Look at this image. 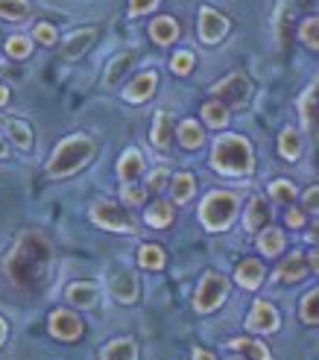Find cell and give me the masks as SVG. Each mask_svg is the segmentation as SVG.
<instances>
[{
    "label": "cell",
    "mask_w": 319,
    "mask_h": 360,
    "mask_svg": "<svg viewBox=\"0 0 319 360\" xmlns=\"http://www.w3.org/2000/svg\"><path fill=\"white\" fill-rule=\"evenodd\" d=\"M47 266H50V243L41 235H35V231L21 235V240L15 243V249L6 258V273L21 290H35L44 281Z\"/></svg>",
    "instance_id": "obj_1"
},
{
    "label": "cell",
    "mask_w": 319,
    "mask_h": 360,
    "mask_svg": "<svg viewBox=\"0 0 319 360\" xmlns=\"http://www.w3.org/2000/svg\"><path fill=\"white\" fill-rule=\"evenodd\" d=\"M211 167L223 176H249L255 167V155L243 135H223L211 150Z\"/></svg>",
    "instance_id": "obj_2"
},
{
    "label": "cell",
    "mask_w": 319,
    "mask_h": 360,
    "mask_svg": "<svg viewBox=\"0 0 319 360\" xmlns=\"http://www.w3.org/2000/svg\"><path fill=\"white\" fill-rule=\"evenodd\" d=\"M94 153H97V147H94L91 138L74 135V138L62 141L59 147H56V153H53L50 165H47V173H50L53 179L70 176V173H77L82 165H88V158H94Z\"/></svg>",
    "instance_id": "obj_3"
},
{
    "label": "cell",
    "mask_w": 319,
    "mask_h": 360,
    "mask_svg": "<svg viewBox=\"0 0 319 360\" xmlns=\"http://www.w3.org/2000/svg\"><path fill=\"white\" fill-rule=\"evenodd\" d=\"M237 217V196L228 191H211L200 202V220L208 231H226Z\"/></svg>",
    "instance_id": "obj_4"
},
{
    "label": "cell",
    "mask_w": 319,
    "mask_h": 360,
    "mask_svg": "<svg viewBox=\"0 0 319 360\" xmlns=\"http://www.w3.org/2000/svg\"><path fill=\"white\" fill-rule=\"evenodd\" d=\"M228 296V278L220 276V273H208L200 287H197V296H193V308H197L200 314H211L217 311L220 304L226 302Z\"/></svg>",
    "instance_id": "obj_5"
},
{
    "label": "cell",
    "mask_w": 319,
    "mask_h": 360,
    "mask_svg": "<svg viewBox=\"0 0 319 360\" xmlns=\"http://www.w3.org/2000/svg\"><path fill=\"white\" fill-rule=\"evenodd\" d=\"M91 220L103 229H109V231H132L135 229V220L129 217V214L120 205L109 202V200H100V202L91 205Z\"/></svg>",
    "instance_id": "obj_6"
},
{
    "label": "cell",
    "mask_w": 319,
    "mask_h": 360,
    "mask_svg": "<svg viewBox=\"0 0 319 360\" xmlns=\"http://www.w3.org/2000/svg\"><path fill=\"white\" fill-rule=\"evenodd\" d=\"M211 94H214L217 100H223L226 105L228 103H232V105H243L246 100H249L252 88H249V79H246L243 74H232V77L220 79L214 88H211Z\"/></svg>",
    "instance_id": "obj_7"
},
{
    "label": "cell",
    "mask_w": 319,
    "mask_h": 360,
    "mask_svg": "<svg viewBox=\"0 0 319 360\" xmlns=\"http://www.w3.org/2000/svg\"><path fill=\"white\" fill-rule=\"evenodd\" d=\"M278 326H281L278 311L273 308L270 302H263V299L255 302L249 316H246V328H249L252 334H273V331H278Z\"/></svg>",
    "instance_id": "obj_8"
},
{
    "label": "cell",
    "mask_w": 319,
    "mask_h": 360,
    "mask_svg": "<svg viewBox=\"0 0 319 360\" xmlns=\"http://www.w3.org/2000/svg\"><path fill=\"white\" fill-rule=\"evenodd\" d=\"M226 32H228V18L211 6H202L200 9V39L205 44H217V41H223Z\"/></svg>",
    "instance_id": "obj_9"
},
{
    "label": "cell",
    "mask_w": 319,
    "mask_h": 360,
    "mask_svg": "<svg viewBox=\"0 0 319 360\" xmlns=\"http://www.w3.org/2000/svg\"><path fill=\"white\" fill-rule=\"evenodd\" d=\"M50 334L56 340H79L82 337V322L70 311H53L50 314Z\"/></svg>",
    "instance_id": "obj_10"
},
{
    "label": "cell",
    "mask_w": 319,
    "mask_h": 360,
    "mask_svg": "<svg viewBox=\"0 0 319 360\" xmlns=\"http://www.w3.org/2000/svg\"><path fill=\"white\" fill-rule=\"evenodd\" d=\"M65 299H67V304H74V308H79V311H91L100 302V290L91 281H74L65 290Z\"/></svg>",
    "instance_id": "obj_11"
},
{
    "label": "cell",
    "mask_w": 319,
    "mask_h": 360,
    "mask_svg": "<svg viewBox=\"0 0 319 360\" xmlns=\"http://www.w3.org/2000/svg\"><path fill=\"white\" fill-rule=\"evenodd\" d=\"M155 85H158V74H155V70H144V74H138V77L126 85L123 97H126L129 103H147V100L155 94Z\"/></svg>",
    "instance_id": "obj_12"
},
{
    "label": "cell",
    "mask_w": 319,
    "mask_h": 360,
    "mask_svg": "<svg viewBox=\"0 0 319 360\" xmlns=\"http://www.w3.org/2000/svg\"><path fill=\"white\" fill-rule=\"evenodd\" d=\"M263 276H267V273H263V264L255 261V258L240 261L237 269H235V281L240 287H246V290H255V287H261L263 284Z\"/></svg>",
    "instance_id": "obj_13"
},
{
    "label": "cell",
    "mask_w": 319,
    "mask_h": 360,
    "mask_svg": "<svg viewBox=\"0 0 319 360\" xmlns=\"http://www.w3.org/2000/svg\"><path fill=\"white\" fill-rule=\"evenodd\" d=\"M138 65V53L135 50H126V53H117V56L109 62V68H105V77H103V85L105 88H112L115 82L123 79V74L126 70H132Z\"/></svg>",
    "instance_id": "obj_14"
},
{
    "label": "cell",
    "mask_w": 319,
    "mask_h": 360,
    "mask_svg": "<svg viewBox=\"0 0 319 360\" xmlns=\"http://www.w3.org/2000/svg\"><path fill=\"white\" fill-rule=\"evenodd\" d=\"M109 287H112V296L123 304H132L138 299V278L132 273H126V269H123V273H115Z\"/></svg>",
    "instance_id": "obj_15"
},
{
    "label": "cell",
    "mask_w": 319,
    "mask_h": 360,
    "mask_svg": "<svg viewBox=\"0 0 319 360\" xmlns=\"http://www.w3.org/2000/svg\"><path fill=\"white\" fill-rule=\"evenodd\" d=\"M94 41H97V30H77V32H70L67 39H65L62 56H65V59H79Z\"/></svg>",
    "instance_id": "obj_16"
},
{
    "label": "cell",
    "mask_w": 319,
    "mask_h": 360,
    "mask_svg": "<svg viewBox=\"0 0 319 360\" xmlns=\"http://www.w3.org/2000/svg\"><path fill=\"white\" fill-rule=\"evenodd\" d=\"M144 173V155L138 150H126L120 155V165H117V179L123 185H132L138 182V176Z\"/></svg>",
    "instance_id": "obj_17"
},
{
    "label": "cell",
    "mask_w": 319,
    "mask_h": 360,
    "mask_svg": "<svg viewBox=\"0 0 319 360\" xmlns=\"http://www.w3.org/2000/svg\"><path fill=\"white\" fill-rule=\"evenodd\" d=\"M305 276H308V258L302 255V252H293V255L285 258V264L275 269V278L278 281H287V284L302 281Z\"/></svg>",
    "instance_id": "obj_18"
},
{
    "label": "cell",
    "mask_w": 319,
    "mask_h": 360,
    "mask_svg": "<svg viewBox=\"0 0 319 360\" xmlns=\"http://www.w3.org/2000/svg\"><path fill=\"white\" fill-rule=\"evenodd\" d=\"M150 39L155 44H173L176 39H179V24H176V18L170 15H162V18H155V21L150 24Z\"/></svg>",
    "instance_id": "obj_19"
},
{
    "label": "cell",
    "mask_w": 319,
    "mask_h": 360,
    "mask_svg": "<svg viewBox=\"0 0 319 360\" xmlns=\"http://www.w3.org/2000/svg\"><path fill=\"white\" fill-rule=\"evenodd\" d=\"M176 138H179V143L185 150H200L205 143V132H202V126L197 120H182L179 126H176Z\"/></svg>",
    "instance_id": "obj_20"
},
{
    "label": "cell",
    "mask_w": 319,
    "mask_h": 360,
    "mask_svg": "<svg viewBox=\"0 0 319 360\" xmlns=\"http://www.w3.org/2000/svg\"><path fill=\"white\" fill-rule=\"evenodd\" d=\"M278 153L285 155L287 161H296L302 155V135H299L296 126H285L278 135Z\"/></svg>",
    "instance_id": "obj_21"
},
{
    "label": "cell",
    "mask_w": 319,
    "mask_h": 360,
    "mask_svg": "<svg viewBox=\"0 0 319 360\" xmlns=\"http://www.w3.org/2000/svg\"><path fill=\"white\" fill-rule=\"evenodd\" d=\"M270 223V205L263 196H255V200L249 202V208H246V229L249 231H263V226Z\"/></svg>",
    "instance_id": "obj_22"
},
{
    "label": "cell",
    "mask_w": 319,
    "mask_h": 360,
    "mask_svg": "<svg viewBox=\"0 0 319 360\" xmlns=\"http://www.w3.org/2000/svg\"><path fill=\"white\" fill-rule=\"evenodd\" d=\"M170 191H173V202H190L193 193H197V179H193L190 173H176L173 182H170Z\"/></svg>",
    "instance_id": "obj_23"
},
{
    "label": "cell",
    "mask_w": 319,
    "mask_h": 360,
    "mask_svg": "<svg viewBox=\"0 0 319 360\" xmlns=\"http://www.w3.org/2000/svg\"><path fill=\"white\" fill-rule=\"evenodd\" d=\"M103 360H138V343L129 337L112 340V343L103 349Z\"/></svg>",
    "instance_id": "obj_24"
},
{
    "label": "cell",
    "mask_w": 319,
    "mask_h": 360,
    "mask_svg": "<svg viewBox=\"0 0 319 360\" xmlns=\"http://www.w3.org/2000/svg\"><path fill=\"white\" fill-rule=\"evenodd\" d=\"M299 109H302V117H305L308 129H316V126H319V82L305 91L302 103H299Z\"/></svg>",
    "instance_id": "obj_25"
},
{
    "label": "cell",
    "mask_w": 319,
    "mask_h": 360,
    "mask_svg": "<svg viewBox=\"0 0 319 360\" xmlns=\"http://www.w3.org/2000/svg\"><path fill=\"white\" fill-rule=\"evenodd\" d=\"M152 143L158 150H167L173 143V123H170V115L167 112H158L155 115V123H152Z\"/></svg>",
    "instance_id": "obj_26"
},
{
    "label": "cell",
    "mask_w": 319,
    "mask_h": 360,
    "mask_svg": "<svg viewBox=\"0 0 319 360\" xmlns=\"http://www.w3.org/2000/svg\"><path fill=\"white\" fill-rule=\"evenodd\" d=\"M144 220H147V226H152V229H167V226L173 223V205L164 202V200L152 202V205L147 208V214H144Z\"/></svg>",
    "instance_id": "obj_27"
},
{
    "label": "cell",
    "mask_w": 319,
    "mask_h": 360,
    "mask_svg": "<svg viewBox=\"0 0 319 360\" xmlns=\"http://www.w3.org/2000/svg\"><path fill=\"white\" fill-rule=\"evenodd\" d=\"M202 120L211 126V129H223L228 123V105L223 100H208L202 105Z\"/></svg>",
    "instance_id": "obj_28"
},
{
    "label": "cell",
    "mask_w": 319,
    "mask_h": 360,
    "mask_svg": "<svg viewBox=\"0 0 319 360\" xmlns=\"http://www.w3.org/2000/svg\"><path fill=\"white\" fill-rule=\"evenodd\" d=\"M258 249H261V255L275 258L278 252L285 249V235H281L278 229H263L261 238H258Z\"/></svg>",
    "instance_id": "obj_29"
},
{
    "label": "cell",
    "mask_w": 319,
    "mask_h": 360,
    "mask_svg": "<svg viewBox=\"0 0 319 360\" xmlns=\"http://www.w3.org/2000/svg\"><path fill=\"white\" fill-rule=\"evenodd\" d=\"M232 346L235 352H243L246 357H252V360H270V349L263 346V343H258V340H249V337H237V340H232Z\"/></svg>",
    "instance_id": "obj_30"
},
{
    "label": "cell",
    "mask_w": 319,
    "mask_h": 360,
    "mask_svg": "<svg viewBox=\"0 0 319 360\" xmlns=\"http://www.w3.org/2000/svg\"><path fill=\"white\" fill-rule=\"evenodd\" d=\"M6 132H9V138H12V141H15L24 153L32 147V129H30V126H27L24 120L9 117V120H6Z\"/></svg>",
    "instance_id": "obj_31"
},
{
    "label": "cell",
    "mask_w": 319,
    "mask_h": 360,
    "mask_svg": "<svg viewBox=\"0 0 319 360\" xmlns=\"http://www.w3.org/2000/svg\"><path fill=\"white\" fill-rule=\"evenodd\" d=\"M164 261H167L164 249H162V246H155V243L141 246V252H138V264H141V266H147V269H162Z\"/></svg>",
    "instance_id": "obj_32"
},
{
    "label": "cell",
    "mask_w": 319,
    "mask_h": 360,
    "mask_svg": "<svg viewBox=\"0 0 319 360\" xmlns=\"http://www.w3.org/2000/svg\"><path fill=\"white\" fill-rule=\"evenodd\" d=\"M299 316H302V322H308V326H316L319 322V287L302 299V304H299Z\"/></svg>",
    "instance_id": "obj_33"
},
{
    "label": "cell",
    "mask_w": 319,
    "mask_h": 360,
    "mask_svg": "<svg viewBox=\"0 0 319 360\" xmlns=\"http://www.w3.org/2000/svg\"><path fill=\"white\" fill-rule=\"evenodd\" d=\"M270 196L278 205H290L296 200V185L287 182V179H275V182L270 185Z\"/></svg>",
    "instance_id": "obj_34"
},
{
    "label": "cell",
    "mask_w": 319,
    "mask_h": 360,
    "mask_svg": "<svg viewBox=\"0 0 319 360\" xmlns=\"http://www.w3.org/2000/svg\"><path fill=\"white\" fill-rule=\"evenodd\" d=\"M0 15L9 18V21H21L30 15V4L27 0H0Z\"/></svg>",
    "instance_id": "obj_35"
},
{
    "label": "cell",
    "mask_w": 319,
    "mask_h": 360,
    "mask_svg": "<svg viewBox=\"0 0 319 360\" xmlns=\"http://www.w3.org/2000/svg\"><path fill=\"white\" fill-rule=\"evenodd\" d=\"M299 39H302L311 50H319V18H308L299 27Z\"/></svg>",
    "instance_id": "obj_36"
},
{
    "label": "cell",
    "mask_w": 319,
    "mask_h": 360,
    "mask_svg": "<svg viewBox=\"0 0 319 360\" xmlns=\"http://www.w3.org/2000/svg\"><path fill=\"white\" fill-rule=\"evenodd\" d=\"M6 53L12 59H27L32 53V41L27 39V35H12V39L6 41Z\"/></svg>",
    "instance_id": "obj_37"
},
{
    "label": "cell",
    "mask_w": 319,
    "mask_h": 360,
    "mask_svg": "<svg viewBox=\"0 0 319 360\" xmlns=\"http://www.w3.org/2000/svg\"><path fill=\"white\" fill-rule=\"evenodd\" d=\"M193 65H197V59H193V53L190 50H179L176 56L170 59V68H173V74H179V77H188Z\"/></svg>",
    "instance_id": "obj_38"
},
{
    "label": "cell",
    "mask_w": 319,
    "mask_h": 360,
    "mask_svg": "<svg viewBox=\"0 0 319 360\" xmlns=\"http://www.w3.org/2000/svg\"><path fill=\"white\" fill-rule=\"evenodd\" d=\"M32 39L39 41V44H44V47H50V44H56L59 35H56V27L41 21V24H35V30H32Z\"/></svg>",
    "instance_id": "obj_39"
},
{
    "label": "cell",
    "mask_w": 319,
    "mask_h": 360,
    "mask_svg": "<svg viewBox=\"0 0 319 360\" xmlns=\"http://www.w3.org/2000/svg\"><path fill=\"white\" fill-rule=\"evenodd\" d=\"M123 200H126V205H144L147 200V188H138L135 182L123 188Z\"/></svg>",
    "instance_id": "obj_40"
},
{
    "label": "cell",
    "mask_w": 319,
    "mask_h": 360,
    "mask_svg": "<svg viewBox=\"0 0 319 360\" xmlns=\"http://www.w3.org/2000/svg\"><path fill=\"white\" fill-rule=\"evenodd\" d=\"M167 182H170L167 170H164V167H158V170H152V176H150L147 188H150V191H162V188H167Z\"/></svg>",
    "instance_id": "obj_41"
},
{
    "label": "cell",
    "mask_w": 319,
    "mask_h": 360,
    "mask_svg": "<svg viewBox=\"0 0 319 360\" xmlns=\"http://www.w3.org/2000/svg\"><path fill=\"white\" fill-rule=\"evenodd\" d=\"M155 4H158V0H132L129 12H132V15H147V12L155 9Z\"/></svg>",
    "instance_id": "obj_42"
},
{
    "label": "cell",
    "mask_w": 319,
    "mask_h": 360,
    "mask_svg": "<svg viewBox=\"0 0 319 360\" xmlns=\"http://www.w3.org/2000/svg\"><path fill=\"white\" fill-rule=\"evenodd\" d=\"M302 202H305V211H313V214H319V188H311V191H305Z\"/></svg>",
    "instance_id": "obj_43"
},
{
    "label": "cell",
    "mask_w": 319,
    "mask_h": 360,
    "mask_svg": "<svg viewBox=\"0 0 319 360\" xmlns=\"http://www.w3.org/2000/svg\"><path fill=\"white\" fill-rule=\"evenodd\" d=\"M287 226H290V229L305 226V214L299 211V208H290V211H287Z\"/></svg>",
    "instance_id": "obj_44"
},
{
    "label": "cell",
    "mask_w": 319,
    "mask_h": 360,
    "mask_svg": "<svg viewBox=\"0 0 319 360\" xmlns=\"http://www.w3.org/2000/svg\"><path fill=\"white\" fill-rule=\"evenodd\" d=\"M193 360H217L211 352H205V349H193Z\"/></svg>",
    "instance_id": "obj_45"
},
{
    "label": "cell",
    "mask_w": 319,
    "mask_h": 360,
    "mask_svg": "<svg viewBox=\"0 0 319 360\" xmlns=\"http://www.w3.org/2000/svg\"><path fill=\"white\" fill-rule=\"evenodd\" d=\"M308 240H313V243H319V220L311 226V231H308Z\"/></svg>",
    "instance_id": "obj_46"
},
{
    "label": "cell",
    "mask_w": 319,
    "mask_h": 360,
    "mask_svg": "<svg viewBox=\"0 0 319 360\" xmlns=\"http://www.w3.org/2000/svg\"><path fill=\"white\" fill-rule=\"evenodd\" d=\"M311 266H313L316 273H319V246H316V249L311 252Z\"/></svg>",
    "instance_id": "obj_47"
},
{
    "label": "cell",
    "mask_w": 319,
    "mask_h": 360,
    "mask_svg": "<svg viewBox=\"0 0 319 360\" xmlns=\"http://www.w3.org/2000/svg\"><path fill=\"white\" fill-rule=\"evenodd\" d=\"M6 103H9V88L0 85V105H6Z\"/></svg>",
    "instance_id": "obj_48"
},
{
    "label": "cell",
    "mask_w": 319,
    "mask_h": 360,
    "mask_svg": "<svg viewBox=\"0 0 319 360\" xmlns=\"http://www.w3.org/2000/svg\"><path fill=\"white\" fill-rule=\"evenodd\" d=\"M4 340H6V322L0 319V346H4Z\"/></svg>",
    "instance_id": "obj_49"
},
{
    "label": "cell",
    "mask_w": 319,
    "mask_h": 360,
    "mask_svg": "<svg viewBox=\"0 0 319 360\" xmlns=\"http://www.w3.org/2000/svg\"><path fill=\"white\" fill-rule=\"evenodd\" d=\"M0 158H6V141H4V135H0Z\"/></svg>",
    "instance_id": "obj_50"
},
{
    "label": "cell",
    "mask_w": 319,
    "mask_h": 360,
    "mask_svg": "<svg viewBox=\"0 0 319 360\" xmlns=\"http://www.w3.org/2000/svg\"><path fill=\"white\" fill-rule=\"evenodd\" d=\"M228 360H243V357H228Z\"/></svg>",
    "instance_id": "obj_51"
}]
</instances>
